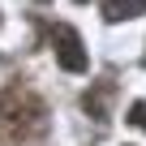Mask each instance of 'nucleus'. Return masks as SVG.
Here are the masks:
<instances>
[{"mask_svg": "<svg viewBox=\"0 0 146 146\" xmlns=\"http://www.w3.org/2000/svg\"><path fill=\"white\" fill-rule=\"evenodd\" d=\"M129 125H137V129H146V99L129 108Z\"/></svg>", "mask_w": 146, "mask_h": 146, "instance_id": "39448f33", "label": "nucleus"}, {"mask_svg": "<svg viewBox=\"0 0 146 146\" xmlns=\"http://www.w3.org/2000/svg\"><path fill=\"white\" fill-rule=\"evenodd\" d=\"M0 116H5V125H9V133L13 137H39L43 129H47V108L39 103V95L30 90V86H22V82H13L9 90H5V99H0Z\"/></svg>", "mask_w": 146, "mask_h": 146, "instance_id": "f257e3e1", "label": "nucleus"}, {"mask_svg": "<svg viewBox=\"0 0 146 146\" xmlns=\"http://www.w3.org/2000/svg\"><path fill=\"white\" fill-rule=\"evenodd\" d=\"M146 9V0H103V17L108 22H129Z\"/></svg>", "mask_w": 146, "mask_h": 146, "instance_id": "20e7f679", "label": "nucleus"}, {"mask_svg": "<svg viewBox=\"0 0 146 146\" xmlns=\"http://www.w3.org/2000/svg\"><path fill=\"white\" fill-rule=\"evenodd\" d=\"M78 5H86V0H78Z\"/></svg>", "mask_w": 146, "mask_h": 146, "instance_id": "423d86ee", "label": "nucleus"}, {"mask_svg": "<svg viewBox=\"0 0 146 146\" xmlns=\"http://www.w3.org/2000/svg\"><path fill=\"white\" fill-rule=\"evenodd\" d=\"M112 95H116V86H112V82H99L95 90H86L82 108H86L95 120H108V103H112Z\"/></svg>", "mask_w": 146, "mask_h": 146, "instance_id": "7ed1b4c3", "label": "nucleus"}, {"mask_svg": "<svg viewBox=\"0 0 146 146\" xmlns=\"http://www.w3.org/2000/svg\"><path fill=\"white\" fill-rule=\"evenodd\" d=\"M52 52H56V64L64 73H86V64H90V56L82 47V35L73 26H52Z\"/></svg>", "mask_w": 146, "mask_h": 146, "instance_id": "f03ea898", "label": "nucleus"}]
</instances>
